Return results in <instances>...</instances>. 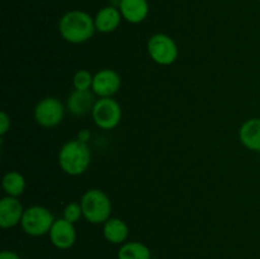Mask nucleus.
Wrapping results in <instances>:
<instances>
[{"mask_svg": "<svg viewBox=\"0 0 260 259\" xmlns=\"http://www.w3.org/2000/svg\"><path fill=\"white\" fill-rule=\"evenodd\" d=\"M94 95L95 94L91 93L90 90H74L68 98V103H66L68 111L76 117L91 113L94 104H95Z\"/></svg>", "mask_w": 260, "mask_h": 259, "instance_id": "11", "label": "nucleus"}, {"mask_svg": "<svg viewBox=\"0 0 260 259\" xmlns=\"http://www.w3.org/2000/svg\"><path fill=\"white\" fill-rule=\"evenodd\" d=\"M53 222H55V217L48 208L35 205L25 208L20 226L27 235L38 238V236H43L50 233Z\"/></svg>", "mask_w": 260, "mask_h": 259, "instance_id": "4", "label": "nucleus"}, {"mask_svg": "<svg viewBox=\"0 0 260 259\" xmlns=\"http://www.w3.org/2000/svg\"><path fill=\"white\" fill-rule=\"evenodd\" d=\"M117 259H151V251L140 241H128L119 246Z\"/></svg>", "mask_w": 260, "mask_h": 259, "instance_id": "16", "label": "nucleus"}, {"mask_svg": "<svg viewBox=\"0 0 260 259\" xmlns=\"http://www.w3.org/2000/svg\"><path fill=\"white\" fill-rule=\"evenodd\" d=\"M83 216L88 222L101 225L112 217V202L108 195L99 188H90L80 200Z\"/></svg>", "mask_w": 260, "mask_h": 259, "instance_id": "3", "label": "nucleus"}, {"mask_svg": "<svg viewBox=\"0 0 260 259\" xmlns=\"http://www.w3.org/2000/svg\"><path fill=\"white\" fill-rule=\"evenodd\" d=\"M90 163V149L86 142L79 139L65 142L58 151V165L61 170L71 177H78L85 173Z\"/></svg>", "mask_w": 260, "mask_h": 259, "instance_id": "2", "label": "nucleus"}, {"mask_svg": "<svg viewBox=\"0 0 260 259\" xmlns=\"http://www.w3.org/2000/svg\"><path fill=\"white\" fill-rule=\"evenodd\" d=\"M10 128V116L3 111L0 113V136H4Z\"/></svg>", "mask_w": 260, "mask_h": 259, "instance_id": "20", "label": "nucleus"}, {"mask_svg": "<svg viewBox=\"0 0 260 259\" xmlns=\"http://www.w3.org/2000/svg\"><path fill=\"white\" fill-rule=\"evenodd\" d=\"M93 79L94 75L86 69H80L75 73L73 78V85L75 90L80 91H86L90 90L91 86H93Z\"/></svg>", "mask_w": 260, "mask_h": 259, "instance_id": "18", "label": "nucleus"}, {"mask_svg": "<svg viewBox=\"0 0 260 259\" xmlns=\"http://www.w3.org/2000/svg\"><path fill=\"white\" fill-rule=\"evenodd\" d=\"M119 12L127 22L137 24L146 19L149 14V4L147 0H121Z\"/></svg>", "mask_w": 260, "mask_h": 259, "instance_id": "13", "label": "nucleus"}, {"mask_svg": "<svg viewBox=\"0 0 260 259\" xmlns=\"http://www.w3.org/2000/svg\"><path fill=\"white\" fill-rule=\"evenodd\" d=\"M239 140L248 150L260 152V117L246 119L241 124Z\"/></svg>", "mask_w": 260, "mask_h": 259, "instance_id": "12", "label": "nucleus"}, {"mask_svg": "<svg viewBox=\"0 0 260 259\" xmlns=\"http://www.w3.org/2000/svg\"><path fill=\"white\" fill-rule=\"evenodd\" d=\"M3 189L7 193V196L10 197H20L25 190V179L19 172H8L7 174L3 177Z\"/></svg>", "mask_w": 260, "mask_h": 259, "instance_id": "17", "label": "nucleus"}, {"mask_svg": "<svg viewBox=\"0 0 260 259\" xmlns=\"http://www.w3.org/2000/svg\"><path fill=\"white\" fill-rule=\"evenodd\" d=\"M89 137H90V132H89L88 130H83V131L79 132L78 139L80 140V141L86 142V141H88V140H89Z\"/></svg>", "mask_w": 260, "mask_h": 259, "instance_id": "22", "label": "nucleus"}, {"mask_svg": "<svg viewBox=\"0 0 260 259\" xmlns=\"http://www.w3.org/2000/svg\"><path fill=\"white\" fill-rule=\"evenodd\" d=\"M91 117L96 127L101 130H113L121 123L122 108L113 98H99L91 111Z\"/></svg>", "mask_w": 260, "mask_h": 259, "instance_id": "6", "label": "nucleus"}, {"mask_svg": "<svg viewBox=\"0 0 260 259\" xmlns=\"http://www.w3.org/2000/svg\"><path fill=\"white\" fill-rule=\"evenodd\" d=\"M65 106L56 96H46L35 107V119L43 128H53L62 122Z\"/></svg>", "mask_w": 260, "mask_h": 259, "instance_id": "7", "label": "nucleus"}, {"mask_svg": "<svg viewBox=\"0 0 260 259\" xmlns=\"http://www.w3.org/2000/svg\"><path fill=\"white\" fill-rule=\"evenodd\" d=\"M128 226L118 217H111L103 223V236L108 243L122 245L128 238Z\"/></svg>", "mask_w": 260, "mask_h": 259, "instance_id": "15", "label": "nucleus"}, {"mask_svg": "<svg viewBox=\"0 0 260 259\" xmlns=\"http://www.w3.org/2000/svg\"><path fill=\"white\" fill-rule=\"evenodd\" d=\"M122 20V14L118 9L114 7H106L102 8L96 13L94 18L95 28L101 33H111L114 32L119 27Z\"/></svg>", "mask_w": 260, "mask_h": 259, "instance_id": "14", "label": "nucleus"}, {"mask_svg": "<svg viewBox=\"0 0 260 259\" xmlns=\"http://www.w3.org/2000/svg\"><path fill=\"white\" fill-rule=\"evenodd\" d=\"M121 76L112 69H102L94 74L91 91L99 98H113L121 89Z\"/></svg>", "mask_w": 260, "mask_h": 259, "instance_id": "8", "label": "nucleus"}, {"mask_svg": "<svg viewBox=\"0 0 260 259\" xmlns=\"http://www.w3.org/2000/svg\"><path fill=\"white\" fill-rule=\"evenodd\" d=\"M24 213V207L17 197L5 196L0 201V226L12 229L20 223Z\"/></svg>", "mask_w": 260, "mask_h": 259, "instance_id": "10", "label": "nucleus"}, {"mask_svg": "<svg viewBox=\"0 0 260 259\" xmlns=\"http://www.w3.org/2000/svg\"><path fill=\"white\" fill-rule=\"evenodd\" d=\"M147 53L150 58L157 65L169 66L177 61L179 50L170 36L164 33H156L147 41Z\"/></svg>", "mask_w": 260, "mask_h": 259, "instance_id": "5", "label": "nucleus"}, {"mask_svg": "<svg viewBox=\"0 0 260 259\" xmlns=\"http://www.w3.org/2000/svg\"><path fill=\"white\" fill-rule=\"evenodd\" d=\"M83 216V208H81L80 202H70L63 208V218L70 222L75 223L80 220Z\"/></svg>", "mask_w": 260, "mask_h": 259, "instance_id": "19", "label": "nucleus"}, {"mask_svg": "<svg viewBox=\"0 0 260 259\" xmlns=\"http://www.w3.org/2000/svg\"><path fill=\"white\" fill-rule=\"evenodd\" d=\"M58 30L63 40L73 45H79L90 40L96 28L90 14L83 10H71L60 19Z\"/></svg>", "mask_w": 260, "mask_h": 259, "instance_id": "1", "label": "nucleus"}, {"mask_svg": "<svg viewBox=\"0 0 260 259\" xmlns=\"http://www.w3.org/2000/svg\"><path fill=\"white\" fill-rule=\"evenodd\" d=\"M259 3H260V0H259Z\"/></svg>", "mask_w": 260, "mask_h": 259, "instance_id": "23", "label": "nucleus"}, {"mask_svg": "<svg viewBox=\"0 0 260 259\" xmlns=\"http://www.w3.org/2000/svg\"><path fill=\"white\" fill-rule=\"evenodd\" d=\"M50 241L55 248L60 250H68L74 246L76 241V229L75 225L65 218H57L53 222L50 233Z\"/></svg>", "mask_w": 260, "mask_h": 259, "instance_id": "9", "label": "nucleus"}, {"mask_svg": "<svg viewBox=\"0 0 260 259\" xmlns=\"http://www.w3.org/2000/svg\"><path fill=\"white\" fill-rule=\"evenodd\" d=\"M0 259H20V256L13 250H3L0 253Z\"/></svg>", "mask_w": 260, "mask_h": 259, "instance_id": "21", "label": "nucleus"}]
</instances>
